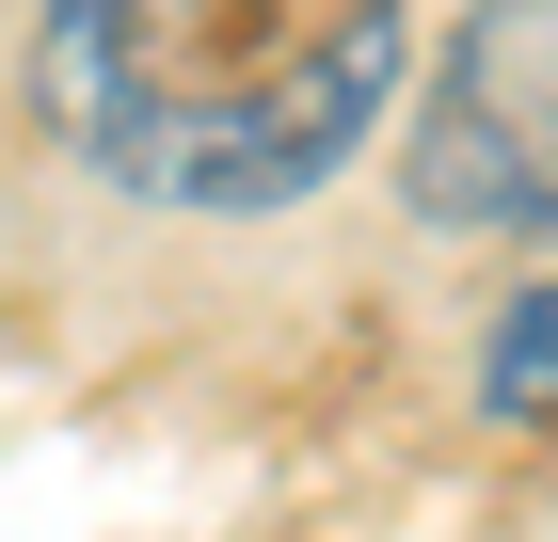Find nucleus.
<instances>
[{"label": "nucleus", "instance_id": "obj_1", "mask_svg": "<svg viewBox=\"0 0 558 542\" xmlns=\"http://www.w3.org/2000/svg\"><path fill=\"white\" fill-rule=\"evenodd\" d=\"M415 0H48V128L144 208H303L384 128Z\"/></svg>", "mask_w": 558, "mask_h": 542}, {"label": "nucleus", "instance_id": "obj_2", "mask_svg": "<svg viewBox=\"0 0 558 542\" xmlns=\"http://www.w3.org/2000/svg\"><path fill=\"white\" fill-rule=\"evenodd\" d=\"M415 208L430 224H558V0H495L415 112Z\"/></svg>", "mask_w": 558, "mask_h": 542}, {"label": "nucleus", "instance_id": "obj_3", "mask_svg": "<svg viewBox=\"0 0 558 542\" xmlns=\"http://www.w3.org/2000/svg\"><path fill=\"white\" fill-rule=\"evenodd\" d=\"M478 399L495 415H558V272L495 320V351H478Z\"/></svg>", "mask_w": 558, "mask_h": 542}]
</instances>
